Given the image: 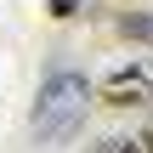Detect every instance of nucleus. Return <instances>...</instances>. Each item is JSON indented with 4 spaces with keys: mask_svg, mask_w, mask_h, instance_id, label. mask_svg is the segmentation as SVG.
Masks as SVG:
<instances>
[{
    "mask_svg": "<svg viewBox=\"0 0 153 153\" xmlns=\"http://www.w3.org/2000/svg\"><path fill=\"white\" fill-rule=\"evenodd\" d=\"M85 102H91V79L79 68H51L40 79V97H34V136L40 142H68L85 125Z\"/></svg>",
    "mask_w": 153,
    "mask_h": 153,
    "instance_id": "nucleus-1",
    "label": "nucleus"
},
{
    "mask_svg": "<svg viewBox=\"0 0 153 153\" xmlns=\"http://www.w3.org/2000/svg\"><path fill=\"white\" fill-rule=\"evenodd\" d=\"M102 102L108 108H148L153 102V68H119L102 79Z\"/></svg>",
    "mask_w": 153,
    "mask_h": 153,
    "instance_id": "nucleus-2",
    "label": "nucleus"
},
{
    "mask_svg": "<svg viewBox=\"0 0 153 153\" xmlns=\"http://www.w3.org/2000/svg\"><path fill=\"white\" fill-rule=\"evenodd\" d=\"M119 34L125 40H153V11H125L119 17Z\"/></svg>",
    "mask_w": 153,
    "mask_h": 153,
    "instance_id": "nucleus-3",
    "label": "nucleus"
},
{
    "mask_svg": "<svg viewBox=\"0 0 153 153\" xmlns=\"http://www.w3.org/2000/svg\"><path fill=\"white\" fill-rule=\"evenodd\" d=\"M79 11V0H51V17H74Z\"/></svg>",
    "mask_w": 153,
    "mask_h": 153,
    "instance_id": "nucleus-4",
    "label": "nucleus"
},
{
    "mask_svg": "<svg viewBox=\"0 0 153 153\" xmlns=\"http://www.w3.org/2000/svg\"><path fill=\"white\" fill-rule=\"evenodd\" d=\"M108 153H142V148H136V142H119V148H108Z\"/></svg>",
    "mask_w": 153,
    "mask_h": 153,
    "instance_id": "nucleus-5",
    "label": "nucleus"
},
{
    "mask_svg": "<svg viewBox=\"0 0 153 153\" xmlns=\"http://www.w3.org/2000/svg\"><path fill=\"white\" fill-rule=\"evenodd\" d=\"M136 148H142V153H153V125H148V136H142V142H136Z\"/></svg>",
    "mask_w": 153,
    "mask_h": 153,
    "instance_id": "nucleus-6",
    "label": "nucleus"
}]
</instances>
